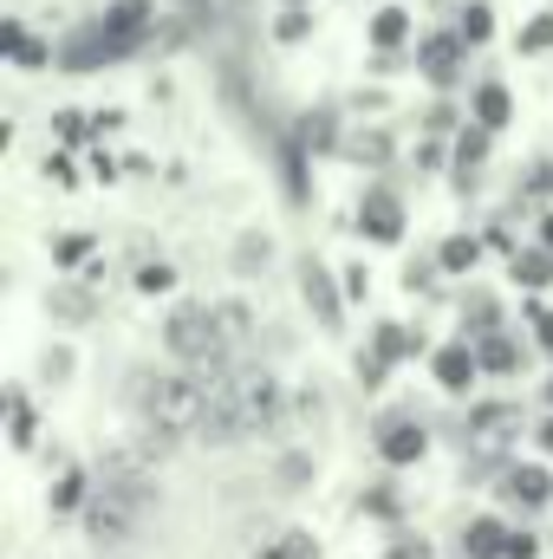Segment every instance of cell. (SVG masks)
Masks as SVG:
<instances>
[{"label":"cell","mask_w":553,"mask_h":559,"mask_svg":"<svg viewBox=\"0 0 553 559\" xmlns=\"http://www.w3.org/2000/svg\"><path fill=\"white\" fill-rule=\"evenodd\" d=\"M131 404L143 411V423L183 436V429H202V411H209V391L202 378H183V371H163V378H131Z\"/></svg>","instance_id":"cell-1"},{"label":"cell","mask_w":553,"mask_h":559,"mask_svg":"<svg viewBox=\"0 0 553 559\" xmlns=\"http://www.w3.org/2000/svg\"><path fill=\"white\" fill-rule=\"evenodd\" d=\"M163 345L183 358V365H228V338L215 325V306H176L169 325H163Z\"/></svg>","instance_id":"cell-2"},{"label":"cell","mask_w":553,"mask_h":559,"mask_svg":"<svg viewBox=\"0 0 553 559\" xmlns=\"http://www.w3.org/2000/svg\"><path fill=\"white\" fill-rule=\"evenodd\" d=\"M378 449H385V462L391 468H404V462H416L430 442H423V423H411V417H398V423H385V436H378Z\"/></svg>","instance_id":"cell-3"},{"label":"cell","mask_w":553,"mask_h":559,"mask_svg":"<svg viewBox=\"0 0 553 559\" xmlns=\"http://www.w3.org/2000/svg\"><path fill=\"white\" fill-rule=\"evenodd\" d=\"M358 222H365V235H372V241H398V235H404V209H398L391 195H365Z\"/></svg>","instance_id":"cell-4"},{"label":"cell","mask_w":553,"mask_h":559,"mask_svg":"<svg viewBox=\"0 0 553 559\" xmlns=\"http://www.w3.org/2000/svg\"><path fill=\"white\" fill-rule=\"evenodd\" d=\"M299 280H306V299H313L319 325H339V299H332V280H326V267H319V261H306V267H299Z\"/></svg>","instance_id":"cell-5"},{"label":"cell","mask_w":553,"mask_h":559,"mask_svg":"<svg viewBox=\"0 0 553 559\" xmlns=\"http://www.w3.org/2000/svg\"><path fill=\"white\" fill-rule=\"evenodd\" d=\"M319 423H326V404H319L313 391H299V397L286 404V417H280V429H274V436H286V429H319Z\"/></svg>","instance_id":"cell-6"},{"label":"cell","mask_w":553,"mask_h":559,"mask_svg":"<svg viewBox=\"0 0 553 559\" xmlns=\"http://www.w3.org/2000/svg\"><path fill=\"white\" fill-rule=\"evenodd\" d=\"M436 378H443L449 391H462V384L475 378V358H469L462 345H449V352H436Z\"/></svg>","instance_id":"cell-7"},{"label":"cell","mask_w":553,"mask_h":559,"mask_svg":"<svg viewBox=\"0 0 553 559\" xmlns=\"http://www.w3.org/2000/svg\"><path fill=\"white\" fill-rule=\"evenodd\" d=\"M508 488L528 501V508H548V495H553V481H548V468H515L508 475Z\"/></svg>","instance_id":"cell-8"},{"label":"cell","mask_w":553,"mask_h":559,"mask_svg":"<svg viewBox=\"0 0 553 559\" xmlns=\"http://www.w3.org/2000/svg\"><path fill=\"white\" fill-rule=\"evenodd\" d=\"M143 20H150V7H143V0H118V7L105 13V26H111V33H118L125 46L138 39V26H143Z\"/></svg>","instance_id":"cell-9"},{"label":"cell","mask_w":553,"mask_h":559,"mask_svg":"<svg viewBox=\"0 0 553 559\" xmlns=\"http://www.w3.org/2000/svg\"><path fill=\"white\" fill-rule=\"evenodd\" d=\"M215 325H222V338H228V352L255 338V319H248V306H215Z\"/></svg>","instance_id":"cell-10"},{"label":"cell","mask_w":553,"mask_h":559,"mask_svg":"<svg viewBox=\"0 0 553 559\" xmlns=\"http://www.w3.org/2000/svg\"><path fill=\"white\" fill-rule=\"evenodd\" d=\"M0 46H7V52H13L20 66H46V46H39V39H26V33H20V20H7V33H0Z\"/></svg>","instance_id":"cell-11"},{"label":"cell","mask_w":553,"mask_h":559,"mask_svg":"<svg viewBox=\"0 0 553 559\" xmlns=\"http://www.w3.org/2000/svg\"><path fill=\"white\" fill-rule=\"evenodd\" d=\"M475 118H482V131H502V124H508V92H502V85H482Z\"/></svg>","instance_id":"cell-12"},{"label":"cell","mask_w":553,"mask_h":559,"mask_svg":"<svg viewBox=\"0 0 553 559\" xmlns=\"http://www.w3.org/2000/svg\"><path fill=\"white\" fill-rule=\"evenodd\" d=\"M469 547H475V559H508L502 554V527H495V521H475V527H469Z\"/></svg>","instance_id":"cell-13"},{"label":"cell","mask_w":553,"mask_h":559,"mask_svg":"<svg viewBox=\"0 0 553 559\" xmlns=\"http://www.w3.org/2000/svg\"><path fill=\"white\" fill-rule=\"evenodd\" d=\"M261 559H319V547H313V534H286L274 554H261Z\"/></svg>","instance_id":"cell-14"},{"label":"cell","mask_w":553,"mask_h":559,"mask_svg":"<svg viewBox=\"0 0 553 559\" xmlns=\"http://www.w3.org/2000/svg\"><path fill=\"white\" fill-rule=\"evenodd\" d=\"M52 312H59V319H85V312H92V299H85V293H72V286H59V293H52Z\"/></svg>","instance_id":"cell-15"},{"label":"cell","mask_w":553,"mask_h":559,"mask_svg":"<svg viewBox=\"0 0 553 559\" xmlns=\"http://www.w3.org/2000/svg\"><path fill=\"white\" fill-rule=\"evenodd\" d=\"M79 501H85V475H79V468H72V475H66V481H59V495H52V508H59V514H72V508H79Z\"/></svg>","instance_id":"cell-16"},{"label":"cell","mask_w":553,"mask_h":559,"mask_svg":"<svg viewBox=\"0 0 553 559\" xmlns=\"http://www.w3.org/2000/svg\"><path fill=\"white\" fill-rule=\"evenodd\" d=\"M423 66H430L436 79H449V66H456V46H449V39H436V46H423Z\"/></svg>","instance_id":"cell-17"},{"label":"cell","mask_w":553,"mask_h":559,"mask_svg":"<svg viewBox=\"0 0 553 559\" xmlns=\"http://www.w3.org/2000/svg\"><path fill=\"white\" fill-rule=\"evenodd\" d=\"M515 274L528 280V286H541V280L553 274V261H548V254H521V261H515Z\"/></svg>","instance_id":"cell-18"},{"label":"cell","mask_w":553,"mask_h":559,"mask_svg":"<svg viewBox=\"0 0 553 559\" xmlns=\"http://www.w3.org/2000/svg\"><path fill=\"white\" fill-rule=\"evenodd\" d=\"M521 423V411H475V429L482 436H495V429H515Z\"/></svg>","instance_id":"cell-19"},{"label":"cell","mask_w":553,"mask_h":559,"mask_svg":"<svg viewBox=\"0 0 553 559\" xmlns=\"http://www.w3.org/2000/svg\"><path fill=\"white\" fill-rule=\"evenodd\" d=\"M372 33H378V46H398V39H404V13H378Z\"/></svg>","instance_id":"cell-20"},{"label":"cell","mask_w":553,"mask_h":559,"mask_svg":"<svg viewBox=\"0 0 553 559\" xmlns=\"http://www.w3.org/2000/svg\"><path fill=\"white\" fill-rule=\"evenodd\" d=\"M138 286H143V293H169V286H176V274L156 261V267H143V274H138Z\"/></svg>","instance_id":"cell-21"},{"label":"cell","mask_w":553,"mask_h":559,"mask_svg":"<svg viewBox=\"0 0 553 559\" xmlns=\"http://www.w3.org/2000/svg\"><path fill=\"white\" fill-rule=\"evenodd\" d=\"M462 33H469V39H489V7H482V0L462 13Z\"/></svg>","instance_id":"cell-22"},{"label":"cell","mask_w":553,"mask_h":559,"mask_svg":"<svg viewBox=\"0 0 553 559\" xmlns=\"http://www.w3.org/2000/svg\"><path fill=\"white\" fill-rule=\"evenodd\" d=\"M469 261H475V241H449L443 248V267H469Z\"/></svg>","instance_id":"cell-23"},{"label":"cell","mask_w":553,"mask_h":559,"mask_svg":"<svg viewBox=\"0 0 553 559\" xmlns=\"http://www.w3.org/2000/svg\"><path fill=\"white\" fill-rule=\"evenodd\" d=\"M521 46H528V52H541V46H553V20H534V26H528V39H521Z\"/></svg>","instance_id":"cell-24"},{"label":"cell","mask_w":553,"mask_h":559,"mask_svg":"<svg viewBox=\"0 0 553 559\" xmlns=\"http://www.w3.org/2000/svg\"><path fill=\"white\" fill-rule=\"evenodd\" d=\"M85 254H92V241H85V235H66V241H59V261H85Z\"/></svg>","instance_id":"cell-25"},{"label":"cell","mask_w":553,"mask_h":559,"mask_svg":"<svg viewBox=\"0 0 553 559\" xmlns=\"http://www.w3.org/2000/svg\"><path fill=\"white\" fill-rule=\"evenodd\" d=\"M534 325H541V345L553 352V312H534Z\"/></svg>","instance_id":"cell-26"},{"label":"cell","mask_w":553,"mask_h":559,"mask_svg":"<svg viewBox=\"0 0 553 559\" xmlns=\"http://www.w3.org/2000/svg\"><path fill=\"white\" fill-rule=\"evenodd\" d=\"M541 241H548V248H553V215H548V222H541Z\"/></svg>","instance_id":"cell-27"},{"label":"cell","mask_w":553,"mask_h":559,"mask_svg":"<svg viewBox=\"0 0 553 559\" xmlns=\"http://www.w3.org/2000/svg\"><path fill=\"white\" fill-rule=\"evenodd\" d=\"M541 442H548V455H553V423H548V429H541Z\"/></svg>","instance_id":"cell-28"}]
</instances>
